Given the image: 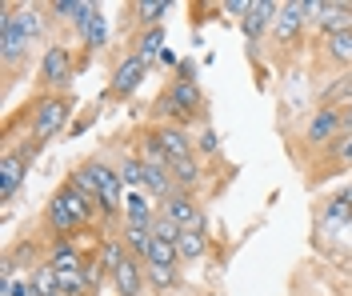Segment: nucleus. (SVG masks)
<instances>
[{
    "label": "nucleus",
    "instance_id": "nucleus-9",
    "mask_svg": "<svg viewBox=\"0 0 352 296\" xmlns=\"http://www.w3.org/2000/svg\"><path fill=\"white\" fill-rule=\"evenodd\" d=\"M28 45H32V41L16 28L12 8H4V16H0V60H4V69H12L24 52H28Z\"/></svg>",
    "mask_w": 352,
    "mask_h": 296
},
{
    "label": "nucleus",
    "instance_id": "nucleus-12",
    "mask_svg": "<svg viewBox=\"0 0 352 296\" xmlns=\"http://www.w3.org/2000/svg\"><path fill=\"white\" fill-rule=\"evenodd\" d=\"M305 0H288V4H276V21H272V32L276 41H296V32L305 28Z\"/></svg>",
    "mask_w": 352,
    "mask_h": 296
},
{
    "label": "nucleus",
    "instance_id": "nucleus-6",
    "mask_svg": "<svg viewBox=\"0 0 352 296\" xmlns=\"http://www.w3.org/2000/svg\"><path fill=\"white\" fill-rule=\"evenodd\" d=\"M72 80V56L65 45H48L41 56V84L44 89H65Z\"/></svg>",
    "mask_w": 352,
    "mask_h": 296
},
{
    "label": "nucleus",
    "instance_id": "nucleus-21",
    "mask_svg": "<svg viewBox=\"0 0 352 296\" xmlns=\"http://www.w3.org/2000/svg\"><path fill=\"white\" fill-rule=\"evenodd\" d=\"M208 249V236H204V228H184L180 232V240H176V252H180V260H200Z\"/></svg>",
    "mask_w": 352,
    "mask_h": 296
},
{
    "label": "nucleus",
    "instance_id": "nucleus-5",
    "mask_svg": "<svg viewBox=\"0 0 352 296\" xmlns=\"http://www.w3.org/2000/svg\"><path fill=\"white\" fill-rule=\"evenodd\" d=\"M305 21L324 28V36L332 32H349L352 28V4H329V0H305Z\"/></svg>",
    "mask_w": 352,
    "mask_h": 296
},
{
    "label": "nucleus",
    "instance_id": "nucleus-24",
    "mask_svg": "<svg viewBox=\"0 0 352 296\" xmlns=\"http://www.w3.org/2000/svg\"><path fill=\"white\" fill-rule=\"evenodd\" d=\"M324 56L332 65H352V28L349 32H332L324 36Z\"/></svg>",
    "mask_w": 352,
    "mask_h": 296
},
{
    "label": "nucleus",
    "instance_id": "nucleus-27",
    "mask_svg": "<svg viewBox=\"0 0 352 296\" xmlns=\"http://www.w3.org/2000/svg\"><path fill=\"white\" fill-rule=\"evenodd\" d=\"M80 32H85V41H88V48H104V41H109V28H104V16L92 8L85 21H80Z\"/></svg>",
    "mask_w": 352,
    "mask_h": 296
},
{
    "label": "nucleus",
    "instance_id": "nucleus-2",
    "mask_svg": "<svg viewBox=\"0 0 352 296\" xmlns=\"http://www.w3.org/2000/svg\"><path fill=\"white\" fill-rule=\"evenodd\" d=\"M200 109H204V96H200V89H197V84H184V80H176L173 89L156 100V113L168 116L173 124H180V120H192Z\"/></svg>",
    "mask_w": 352,
    "mask_h": 296
},
{
    "label": "nucleus",
    "instance_id": "nucleus-11",
    "mask_svg": "<svg viewBox=\"0 0 352 296\" xmlns=\"http://www.w3.org/2000/svg\"><path fill=\"white\" fill-rule=\"evenodd\" d=\"M336 137H344V128H340V109H329V104H324L320 113L308 120L305 140H308V144H324V148H329Z\"/></svg>",
    "mask_w": 352,
    "mask_h": 296
},
{
    "label": "nucleus",
    "instance_id": "nucleus-18",
    "mask_svg": "<svg viewBox=\"0 0 352 296\" xmlns=\"http://www.w3.org/2000/svg\"><path fill=\"white\" fill-rule=\"evenodd\" d=\"M272 21H276V4H268V0H256V4L248 8V16L241 21V28H244V36H248V41H256V36H261V32H264V28H268Z\"/></svg>",
    "mask_w": 352,
    "mask_h": 296
},
{
    "label": "nucleus",
    "instance_id": "nucleus-16",
    "mask_svg": "<svg viewBox=\"0 0 352 296\" xmlns=\"http://www.w3.org/2000/svg\"><path fill=\"white\" fill-rule=\"evenodd\" d=\"M68 188L85 201L92 212H104V196H100V188H96V181H92V172L88 168H76L72 177H68Z\"/></svg>",
    "mask_w": 352,
    "mask_h": 296
},
{
    "label": "nucleus",
    "instance_id": "nucleus-8",
    "mask_svg": "<svg viewBox=\"0 0 352 296\" xmlns=\"http://www.w3.org/2000/svg\"><path fill=\"white\" fill-rule=\"evenodd\" d=\"M160 216H168V220L180 225V228H204V212H200L197 201H192L188 192H180V188H176L173 196L160 201Z\"/></svg>",
    "mask_w": 352,
    "mask_h": 296
},
{
    "label": "nucleus",
    "instance_id": "nucleus-31",
    "mask_svg": "<svg viewBox=\"0 0 352 296\" xmlns=\"http://www.w3.org/2000/svg\"><path fill=\"white\" fill-rule=\"evenodd\" d=\"M176 260H180L176 244H164V240H153V249L144 256V264H164V269H176Z\"/></svg>",
    "mask_w": 352,
    "mask_h": 296
},
{
    "label": "nucleus",
    "instance_id": "nucleus-30",
    "mask_svg": "<svg viewBox=\"0 0 352 296\" xmlns=\"http://www.w3.org/2000/svg\"><path fill=\"white\" fill-rule=\"evenodd\" d=\"M116 172H120V184H124V188L144 184V164H140V157H124L116 164Z\"/></svg>",
    "mask_w": 352,
    "mask_h": 296
},
{
    "label": "nucleus",
    "instance_id": "nucleus-15",
    "mask_svg": "<svg viewBox=\"0 0 352 296\" xmlns=\"http://www.w3.org/2000/svg\"><path fill=\"white\" fill-rule=\"evenodd\" d=\"M112 284H116L120 296H140V284H144V260L124 256V264L112 273Z\"/></svg>",
    "mask_w": 352,
    "mask_h": 296
},
{
    "label": "nucleus",
    "instance_id": "nucleus-33",
    "mask_svg": "<svg viewBox=\"0 0 352 296\" xmlns=\"http://www.w3.org/2000/svg\"><path fill=\"white\" fill-rule=\"evenodd\" d=\"M160 52H164V28H148L144 41H140V56L144 60H156Z\"/></svg>",
    "mask_w": 352,
    "mask_h": 296
},
{
    "label": "nucleus",
    "instance_id": "nucleus-7",
    "mask_svg": "<svg viewBox=\"0 0 352 296\" xmlns=\"http://www.w3.org/2000/svg\"><path fill=\"white\" fill-rule=\"evenodd\" d=\"M85 168L92 172V181H96L100 196H104V216H116L120 205H124V184H120V172L109 168V164H100V160H92V164H85Z\"/></svg>",
    "mask_w": 352,
    "mask_h": 296
},
{
    "label": "nucleus",
    "instance_id": "nucleus-39",
    "mask_svg": "<svg viewBox=\"0 0 352 296\" xmlns=\"http://www.w3.org/2000/svg\"><path fill=\"white\" fill-rule=\"evenodd\" d=\"M340 205H349V208H352V184L344 188V192H340Z\"/></svg>",
    "mask_w": 352,
    "mask_h": 296
},
{
    "label": "nucleus",
    "instance_id": "nucleus-10",
    "mask_svg": "<svg viewBox=\"0 0 352 296\" xmlns=\"http://www.w3.org/2000/svg\"><path fill=\"white\" fill-rule=\"evenodd\" d=\"M144 72H148V60H144L140 52L124 56V60L116 65V72H112L109 92H112V96H132V92H136V84L144 80Z\"/></svg>",
    "mask_w": 352,
    "mask_h": 296
},
{
    "label": "nucleus",
    "instance_id": "nucleus-1",
    "mask_svg": "<svg viewBox=\"0 0 352 296\" xmlns=\"http://www.w3.org/2000/svg\"><path fill=\"white\" fill-rule=\"evenodd\" d=\"M92 216H96V212H92V208H88L85 201H80V196L68 188V184L56 192V196H52V205H48V225L56 228L60 236L76 232V228H85Z\"/></svg>",
    "mask_w": 352,
    "mask_h": 296
},
{
    "label": "nucleus",
    "instance_id": "nucleus-32",
    "mask_svg": "<svg viewBox=\"0 0 352 296\" xmlns=\"http://www.w3.org/2000/svg\"><path fill=\"white\" fill-rule=\"evenodd\" d=\"M144 280L153 284V288H173L176 284V269H164V264H144Z\"/></svg>",
    "mask_w": 352,
    "mask_h": 296
},
{
    "label": "nucleus",
    "instance_id": "nucleus-28",
    "mask_svg": "<svg viewBox=\"0 0 352 296\" xmlns=\"http://www.w3.org/2000/svg\"><path fill=\"white\" fill-rule=\"evenodd\" d=\"M48 12H52V16H60V21H85L88 12H92V4H85V0H52V4H48Z\"/></svg>",
    "mask_w": 352,
    "mask_h": 296
},
{
    "label": "nucleus",
    "instance_id": "nucleus-34",
    "mask_svg": "<svg viewBox=\"0 0 352 296\" xmlns=\"http://www.w3.org/2000/svg\"><path fill=\"white\" fill-rule=\"evenodd\" d=\"M0 296H41L36 293V284H32V276H12V280H0Z\"/></svg>",
    "mask_w": 352,
    "mask_h": 296
},
{
    "label": "nucleus",
    "instance_id": "nucleus-38",
    "mask_svg": "<svg viewBox=\"0 0 352 296\" xmlns=\"http://www.w3.org/2000/svg\"><path fill=\"white\" fill-rule=\"evenodd\" d=\"M340 128H344V133H352V100L340 109Z\"/></svg>",
    "mask_w": 352,
    "mask_h": 296
},
{
    "label": "nucleus",
    "instance_id": "nucleus-3",
    "mask_svg": "<svg viewBox=\"0 0 352 296\" xmlns=\"http://www.w3.org/2000/svg\"><path fill=\"white\" fill-rule=\"evenodd\" d=\"M68 104L65 96H44L41 104H36V113H32V144H44V140H52L60 128H65L68 120Z\"/></svg>",
    "mask_w": 352,
    "mask_h": 296
},
{
    "label": "nucleus",
    "instance_id": "nucleus-20",
    "mask_svg": "<svg viewBox=\"0 0 352 296\" xmlns=\"http://www.w3.org/2000/svg\"><path fill=\"white\" fill-rule=\"evenodd\" d=\"M32 284L41 296H65V284H60V273L44 260V264H32Z\"/></svg>",
    "mask_w": 352,
    "mask_h": 296
},
{
    "label": "nucleus",
    "instance_id": "nucleus-36",
    "mask_svg": "<svg viewBox=\"0 0 352 296\" xmlns=\"http://www.w3.org/2000/svg\"><path fill=\"white\" fill-rule=\"evenodd\" d=\"M200 152H208V157L220 152V137L212 133V128H204V133H200Z\"/></svg>",
    "mask_w": 352,
    "mask_h": 296
},
{
    "label": "nucleus",
    "instance_id": "nucleus-29",
    "mask_svg": "<svg viewBox=\"0 0 352 296\" xmlns=\"http://www.w3.org/2000/svg\"><path fill=\"white\" fill-rule=\"evenodd\" d=\"M324 100H329V109H344V104H349L352 100V72L336 76V84L324 89Z\"/></svg>",
    "mask_w": 352,
    "mask_h": 296
},
{
    "label": "nucleus",
    "instance_id": "nucleus-13",
    "mask_svg": "<svg viewBox=\"0 0 352 296\" xmlns=\"http://www.w3.org/2000/svg\"><path fill=\"white\" fill-rule=\"evenodd\" d=\"M153 137H156V144L164 148L168 164H173V160H180V157H192V137L184 133V124H160Z\"/></svg>",
    "mask_w": 352,
    "mask_h": 296
},
{
    "label": "nucleus",
    "instance_id": "nucleus-26",
    "mask_svg": "<svg viewBox=\"0 0 352 296\" xmlns=\"http://www.w3.org/2000/svg\"><path fill=\"white\" fill-rule=\"evenodd\" d=\"M132 12H136V21H140V24L160 28V16H168V12H173V4H168V0H140V4H132Z\"/></svg>",
    "mask_w": 352,
    "mask_h": 296
},
{
    "label": "nucleus",
    "instance_id": "nucleus-4",
    "mask_svg": "<svg viewBox=\"0 0 352 296\" xmlns=\"http://www.w3.org/2000/svg\"><path fill=\"white\" fill-rule=\"evenodd\" d=\"M36 152H41V144H28V148H16V152H4V160H0V201H12V196H16V188L24 184L28 164H32Z\"/></svg>",
    "mask_w": 352,
    "mask_h": 296
},
{
    "label": "nucleus",
    "instance_id": "nucleus-14",
    "mask_svg": "<svg viewBox=\"0 0 352 296\" xmlns=\"http://www.w3.org/2000/svg\"><path fill=\"white\" fill-rule=\"evenodd\" d=\"M48 264H52V269H56L60 276H76V273H85V256L76 252V244H72L68 236L52 240V249H48Z\"/></svg>",
    "mask_w": 352,
    "mask_h": 296
},
{
    "label": "nucleus",
    "instance_id": "nucleus-22",
    "mask_svg": "<svg viewBox=\"0 0 352 296\" xmlns=\"http://www.w3.org/2000/svg\"><path fill=\"white\" fill-rule=\"evenodd\" d=\"M156 212L148 208V196L144 192H129L124 196V225H153Z\"/></svg>",
    "mask_w": 352,
    "mask_h": 296
},
{
    "label": "nucleus",
    "instance_id": "nucleus-19",
    "mask_svg": "<svg viewBox=\"0 0 352 296\" xmlns=\"http://www.w3.org/2000/svg\"><path fill=\"white\" fill-rule=\"evenodd\" d=\"M120 240H124V249H129V256H136V260H144V256H148V249H153V225H124V232H120Z\"/></svg>",
    "mask_w": 352,
    "mask_h": 296
},
{
    "label": "nucleus",
    "instance_id": "nucleus-17",
    "mask_svg": "<svg viewBox=\"0 0 352 296\" xmlns=\"http://www.w3.org/2000/svg\"><path fill=\"white\" fill-rule=\"evenodd\" d=\"M168 172H173V184L180 188V192H188V188H197L200 177H204V168H200V157L192 152V157H180L168 164Z\"/></svg>",
    "mask_w": 352,
    "mask_h": 296
},
{
    "label": "nucleus",
    "instance_id": "nucleus-23",
    "mask_svg": "<svg viewBox=\"0 0 352 296\" xmlns=\"http://www.w3.org/2000/svg\"><path fill=\"white\" fill-rule=\"evenodd\" d=\"M12 16H16V28H21L28 41H36L44 32V8L36 4H24V8H12Z\"/></svg>",
    "mask_w": 352,
    "mask_h": 296
},
{
    "label": "nucleus",
    "instance_id": "nucleus-25",
    "mask_svg": "<svg viewBox=\"0 0 352 296\" xmlns=\"http://www.w3.org/2000/svg\"><path fill=\"white\" fill-rule=\"evenodd\" d=\"M124 256H129V249H124L120 236H104V240H100V264H104V273L109 276L124 264Z\"/></svg>",
    "mask_w": 352,
    "mask_h": 296
},
{
    "label": "nucleus",
    "instance_id": "nucleus-35",
    "mask_svg": "<svg viewBox=\"0 0 352 296\" xmlns=\"http://www.w3.org/2000/svg\"><path fill=\"white\" fill-rule=\"evenodd\" d=\"M180 232H184V228H180V225H173L168 216H156V220H153V240H164V244H176V240H180Z\"/></svg>",
    "mask_w": 352,
    "mask_h": 296
},
{
    "label": "nucleus",
    "instance_id": "nucleus-37",
    "mask_svg": "<svg viewBox=\"0 0 352 296\" xmlns=\"http://www.w3.org/2000/svg\"><path fill=\"white\" fill-rule=\"evenodd\" d=\"M180 80H184V84H197V60H180Z\"/></svg>",
    "mask_w": 352,
    "mask_h": 296
}]
</instances>
